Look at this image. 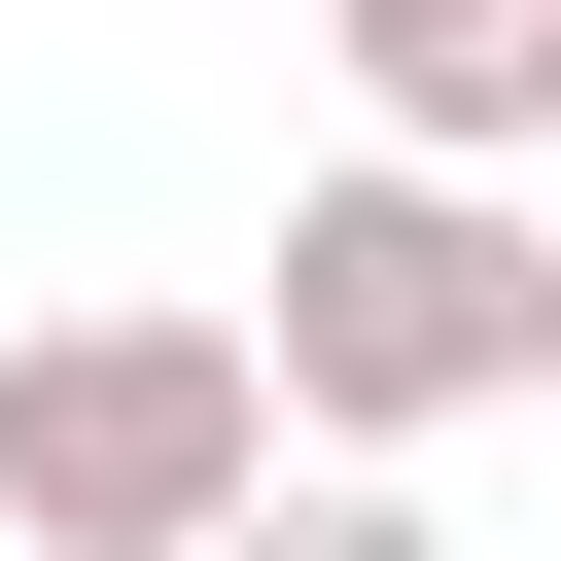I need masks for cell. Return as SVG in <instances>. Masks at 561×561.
Segmentation results:
<instances>
[{"instance_id":"3","label":"cell","mask_w":561,"mask_h":561,"mask_svg":"<svg viewBox=\"0 0 561 561\" xmlns=\"http://www.w3.org/2000/svg\"><path fill=\"white\" fill-rule=\"evenodd\" d=\"M351 70V175H526L561 140V0H316Z\"/></svg>"},{"instance_id":"2","label":"cell","mask_w":561,"mask_h":561,"mask_svg":"<svg viewBox=\"0 0 561 561\" xmlns=\"http://www.w3.org/2000/svg\"><path fill=\"white\" fill-rule=\"evenodd\" d=\"M245 491H280V421H245L210 280H105V316L0 351V561H210Z\"/></svg>"},{"instance_id":"1","label":"cell","mask_w":561,"mask_h":561,"mask_svg":"<svg viewBox=\"0 0 561 561\" xmlns=\"http://www.w3.org/2000/svg\"><path fill=\"white\" fill-rule=\"evenodd\" d=\"M210 316H245V421H280V456L421 491L456 421L561 386V210H526V175H316L280 280H210Z\"/></svg>"},{"instance_id":"4","label":"cell","mask_w":561,"mask_h":561,"mask_svg":"<svg viewBox=\"0 0 561 561\" xmlns=\"http://www.w3.org/2000/svg\"><path fill=\"white\" fill-rule=\"evenodd\" d=\"M210 561H456V526H421V491H351V456H280V491H245Z\"/></svg>"}]
</instances>
